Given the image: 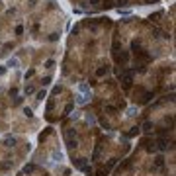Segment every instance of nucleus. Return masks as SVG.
<instances>
[{"label":"nucleus","mask_w":176,"mask_h":176,"mask_svg":"<svg viewBox=\"0 0 176 176\" xmlns=\"http://www.w3.org/2000/svg\"><path fill=\"white\" fill-rule=\"evenodd\" d=\"M18 65H20L18 59H10V61H8V67H12V69H18Z\"/></svg>","instance_id":"4"},{"label":"nucleus","mask_w":176,"mask_h":176,"mask_svg":"<svg viewBox=\"0 0 176 176\" xmlns=\"http://www.w3.org/2000/svg\"><path fill=\"white\" fill-rule=\"evenodd\" d=\"M135 112H137L135 108H129V110H127V115H135Z\"/></svg>","instance_id":"5"},{"label":"nucleus","mask_w":176,"mask_h":176,"mask_svg":"<svg viewBox=\"0 0 176 176\" xmlns=\"http://www.w3.org/2000/svg\"><path fill=\"white\" fill-rule=\"evenodd\" d=\"M88 100H90V94H76V100H75V102H76L78 106H84Z\"/></svg>","instance_id":"1"},{"label":"nucleus","mask_w":176,"mask_h":176,"mask_svg":"<svg viewBox=\"0 0 176 176\" xmlns=\"http://www.w3.org/2000/svg\"><path fill=\"white\" fill-rule=\"evenodd\" d=\"M43 98H45V90H43V92H39V94H37V100H43Z\"/></svg>","instance_id":"6"},{"label":"nucleus","mask_w":176,"mask_h":176,"mask_svg":"<svg viewBox=\"0 0 176 176\" xmlns=\"http://www.w3.org/2000/svg\"><path fill=\"white\" fill-rule=\"evenodd\" d=\"M78 94H90V86L86 82H80L78 84Z\"/></svg>","instance_id":"2"},{"label":"nucleus","mask_w":176,"mask_h":176,"mask_svg":"<svg viewBox=\"0 0 176 176\" xmlns=\"http://www.w3.org/2000/svg\"><path fill=\"white\" fill-rule=\"evenodd\" d=\"M61 160H63V153H53V163H61Z\"/></svg>","instance_id":"3"},{"label":"nucleus","mask_w":176,"mask_h":176,"mask_svg":"<svg viewBox=\"0 0 176 176\" xmlns=\"http://www.w3.org/2000/svg\"><path fill=\"white\" fill-rule=\"evenodd\" d=\"M118 4L119 6H125V4H127V0H118Z\"/></svg>","instance_id":"7"}]
</instances>
